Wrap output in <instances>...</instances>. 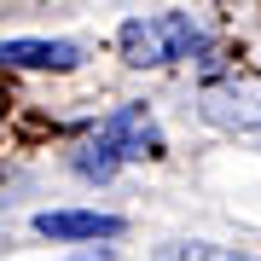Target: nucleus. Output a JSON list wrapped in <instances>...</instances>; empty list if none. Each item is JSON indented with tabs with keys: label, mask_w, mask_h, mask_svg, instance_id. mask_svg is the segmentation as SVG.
<instances>
[{
	"label": "nucleus",
	"mask_w": 261,
	"mask_h": 261,
	"mask_svg": "<svg viewBox=\"0 0 261 261\" xmlns=\"http://www.w3.org/2000/svg\"><path fill=\"white\" fill-rule=\"evenodd\" d=\"M140 157H163V128H157V116L145 105H116L93 128V140L75 151V174L111 180L122 163H140Z\"/></svg>",
	"instance_id": "nucleus-1"
},
{
	"label": "nucleus",
	"mask_w": 261,
	"mask_h": 261,
	"mask_svg": "<svg viewBox=\"0 0 261 261\" xmlns=\"http://www.w3.org/2000/svg\"><path fill=\"white\" fill-rule=\"evenodd\" d=\"M116 47L134 70H157L174 58H192L203 47V29L192 23V12H157V18H128L116 29Z\"/></svg>",
	"instance_id": "nucleus-2"
},
{
	"label": "nucleus",
	"mask_w": 261,
	"mask_h": 261,
	"mask_svg": "<svg viewBox=\"0 0 261 261\" xmlns=\"http://www.w3.org/2000/svg\"><path fill=\"white\" fill-rule=\"evenodd\" d=\"M35 232L53 244H82V238H122V215H93V209H47L35 215Z\"/></svg>",
	"instance_id": "nucleus-3"
},
{
	"label": "nucleus",
	"mask_w": 261,
	"mask_h": 261,
	"mask_svg": "<svg viewBox=\"0 0 261 261\" xmlns=\"http://www.w3.org/2000/svg\"><path fill=\"white\" fill-rule=\"evenodd\" d=\"M0 64H12V70H75L82 47L75 41H0Z\"/></svg>",
	"instance_id": "nucleus-4"
},
{
	"label": "nucleus",
	"mask_w": 261,
	"mask_h": 261,
	"mask_svg": "<svg viewBox=\"0 0 261 261\" xmlns=\"http://www.w3.org/2000/svg\"><path fill=\"white\" fill-rule=\"evenodd\" d=\"M157 261H261V255H244V250H221V244H163Z\"/></svg>",
	"instance_id": "nucleus-5"
}]
</instances>
